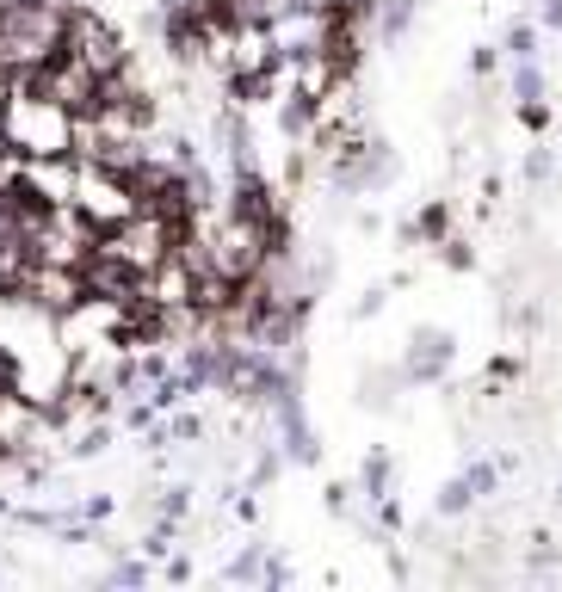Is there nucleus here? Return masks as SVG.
<instances>
[{"mask_svg": "<svg viewBox=\"0 0 562 592\" xmlns=\"http://www.w3.org/2000/svg\"><path fill=\"white\" fill-rule=\"evenodd\" d=\"M75 118L50 99L38 93L31 81H7V99H0V136H7V148L19 161H62V155H75Z\"/></svg>", "mask_w": 562, "mask_h": 592, "instance_id": "nucleus-1", "label": "nucleus"}]
</instances>
